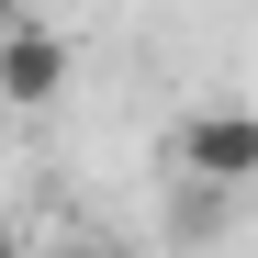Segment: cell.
Instances as JSON below:
<instances>
[{
  "label": "cell",
  "instance_id": "obj_1",
  "mask_svg": "<svg viewBox=\"0 0 258 258\" xmlns=\"http://www.w3.org/2000/svg\"><path fill=\"white\" fill-rule=\"evenodd\" d=\"M56 90H68V34L34 23V12L0 23V101H12V112H45Z\"/></svg>",
  "mask_w": 258,
  "mask_h": 258
},
{
  "label": "cell",
  "instance_id": "obj_3",
  "mask_svg": "<svg viewBox=\"0 0 258 258\" xmlns=\"http://www.w3.org/2000/svg\"><path fill=\"white\" fill-rule=\"evenodd\" d=\"M23 12H34V0H0V23H23Z\"/></svg>",
  "mask_w": 258,
  "mask_h": 258
},
{
  "label": "cell",
  "instance_id": "obj_2",
  "mask_svg": "<svg viewBox=\"0 0 258 258\" xmlns=\"http://www.w3.org/2000/svg\"><path fill=\"white\" fill-rule=\"evenodd\" d=\"M180 168H191V180H213V191H247L258 180V112H202L191 123V135H180Z\"/></svg>",
  "mask_w": 258,
  "mask_h": 258
}]
</instances>
